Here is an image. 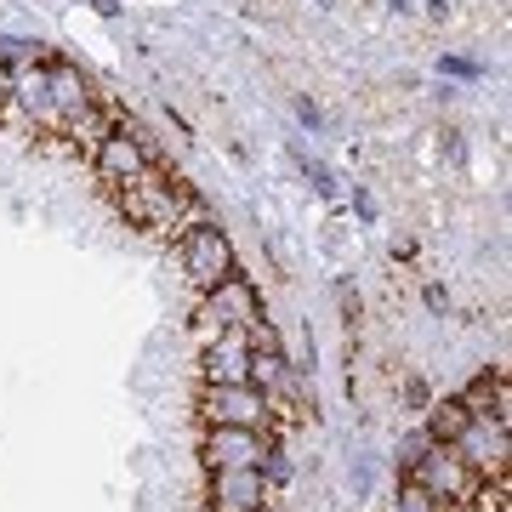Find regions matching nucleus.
I'll list each match as a JSON object with an SVG mask.
<instances>
[{
	"instance_id": "nucleus-17",
	"label": "nucleus",
	"mask_w": 512,
	"mask_h": 512,
	"mask_svg": "<svg viewBox=\"0 0 512 512\" xmlns=\"http://www.w3.org/2000/svg\"><path fill=\"white\" fill-rule=\"evenodd\" d=\"M291 154H296V165H302V177H308V183L319 188V194H336V183H330V171H325L319 160H313L308 148H291Z\"/></svg>"
},
{
	"instance_id": "nucleus-9",
	"label": "nucleus",
	"mask_w": 512,
	"mask_h": 512,
	"mask_svg": "<svg viewBox=\"0 0 512 512\" xmlns=\"http://www.w3.org/2000/svg\"><path fill=\"white\" fill-rule=\"evenodd\" d=\"M211 501H217V512H268V478H262V467H217Z\"/></svg>"
},
{
	"instance_id": "nucleus-15",
	"label": "nucleus",
	"mask_w": 512,
	"mask_h": 512,
	"mask_svg": "<svg viewBox=\"0 0 512 512\" xmlns=\"http://www.w3.org/2000/svg\"><path fill=\"white\" fill-rule=\"evenodd\" d=\"M387 512H450V507H444V501H433L427 490H416V484L404 478V484H399V501H393Z\"/></svg>"
},
{
	"instance_id": "nucleus-3",
	"label": "nucleus",
	"mask_w": 512,
	"mask_h": 512,
	"mask_svg": "<svg viewBox=\"0 0 512 512\" xmlns=\"http://www.w3.org/2000/svg\"><path fill=\"white\" fill-rule=\"evenodd\" d=\"M404 478H410L416 490H427L433 501H444L450 512H461L467 501H473V490H478V473L456 456V444H433V450H427Z\"/></svg>"
},
{
	"instance_id": "nucleus-19",
	"label": "nucleus",
	"mask_w": 512,
	"mask_h": 512,
	"mask_svg": "<svg viewBox=\"0 0 512 512\" xmlns=\"http://www.w3.org/2000/svg\"><path fill=\"white\" fill-rule=\"evenodd\" d=\"M6 57H23V63H40V40H23V35H0V63Z\"/></svg>"
},
{
	"instance_id": "nucleus-18",
	"label": "nucleus",
	"mask_w": 512,
	"mask_h": 512,
	"mask_svg": "<svg viewBox=\"0 0 512 512\" xmlns=\"http://www.w3.org/2000/svg\"><path fill=\"white\" fill-rule=\"evenodd\" d=\"M245 342H251V353H285L279 348V330L268 325V319H256V325L245 330Z\"/></svg>"
},
{
	"instance_id": "nucleus-14",
	"label": "nucleus",
	"mask_w": 512,
	"mask_h": 512,
	"mask_svg": "<svg viewBox=\"0 0 512 512\" xmlns=\"http://www.w3.org/2000/svg\"><path fill=\"white\" fill-rule=\"evenodd\" d=\"M285 382H291V365H285V353H251V387H262V393L274 399Z\"/></svg>"
},
{
	"instance_id": "nucleus-22",
	"label": "nucleus",
	"mask_w": 512,
	"mask_h": 512,
	"mask_svg": "<svg viewBox=\"0 0 512 512\" xmlns=\"http://www.w3.org/2000/svg\"><path fill=\"white\" fill-rule=\"evenodd\" d=\"M296 114H302L308 126H325V114H319V103H313V97H296Z\"/></svg>"
},
{
	"instance_id": "nucleus-23",
	"label": "nucleus",
	"mask_w": 512,
	"mask_h": 512,
	"mask_svg": "<svg viewBox=\"0 0 512 512\" xmlns=\"http://www.w3.org/2000/svg\"><path fill=\"white\" fill-rule=\"evenodd\" d=\"M404 399L416 404V410H427V404H433V393H427L421 382H404Z\"/></svg>"
},
{
	"instance_id": "nucleus-4",
	"label": "nucleus",
	"mask_w": 512,
	"mask_h": 512,
	"mask_svg": "<svg viewBox=\"0 0 512 512\" xmlns=\"http://www.w3.org/2000/svg\"><path fill=\"white\" fill-rule=\"evenodd\" d=\"M177 256H183V274H188L194 291H211V285H222V279L234 274V239L222 234L217 222H194V228H183Z\"/></svg>"
},
{
	"instance_id": "nucleus-5",
	"label": "nucleus",
	"mask_w": 512,
	"mask_h": 512,
	"mask_svg": "<svg viewBox=\"0 0 512 512\" xmlns=\"http://www.w3.org/2000/svg\"><path fill=\"white\" fill-rule=\"evenodd\" d=\"M268 393L251 382H228V387H200V421L205 427H256L268 433Z\"/></svg>"
},
{
	"instance_id": "nucleus-12",
	"label": "nucleus",
	"mask_w": 512,
	"mask_h": 512,
	"mask_svg": "<svg viewBox=\"0 0 512 512\" xmlns=\"http://www.w3.org/2000/svg\"><path fill=\"white\" fill-rule=\"evenodd\" d=\"M467 404V416H484V421H507L512 427V387H507V370H495V376H478L456 393Z\"/></svg>"
},
{
	"instance_id": "nucleus-16",
	"label": "nucleus",
	"mask_w": 512,
	"mask_h": 512,
	"mask_svg": "<svg viewBox=\"0 0 512 512\" xmlns=\"http://www.w3.org/2000/svg\"><path fill=\"white\" fill-rule=\"evenodd\" d=\"M427 450H433V439H427V427H416V433H404V439H399V456H393V461H399V473H410V467H416V461L427 456Z\"/></svg>"
},
{
	"instance_id": "nucleus-2",
	"label": "nucleus",
	"mask_w": 512,
	"mask_h": 512,
	"mask_svg": "<svg viewBox=\"0 0 512 512\" xmlns=\"http://www.w3.org/2000/svg\"><path fill=\"white\" fill-rule=\"evenodd\" d=\"M256 319H262V296H256V285L234 268L222 285L200 291V308H194V342L211 348L217 336H228V330H251Z\"/></svg>"
},
{
	"instance_id": "nucleus-13",
	"label": "nucleus",
	"mask_w": 512,
	"mask_h": 512,
	"mask_svg": "<svg viewBox=\"0 0 512 512\" xmlns=\"http://www.w3.org/2000/svg\"><path fill=\"white\" fill-rule=\"evenodd\" d=\"M467 421H478V416H467V404L461 399H439V404H427V439L433 444H456L461 433H467Z\"/></svg>"
},
{
	"instance_id": "nucleus-6",
	"label": "nucleus",
	"mask_w": 512,
	"mask_h": 512,
	"mask_svg": "<svg viewBox=\"0 0 512 512\" xmlns=\"http://www.w3.org/2000/svg\"><path fill=\"white\" fill-rule=\"evenodd\" d=\"M148 165H154V154H148V137L137 126H114L103 143L92 148V171H97V183L109 188H126V183H137Z\"/></svg>"
},
{
	"instance_id": "nucleus-7",
	"label": "nucleus",
	"mask_w": 512,
	"mask_h": 512,
	"mask_svg": "<svg viewBox=\"0 0 512 512\" xmlns=\"http://www.w3.org/2000/svg\"><path fill=\"white\" fill-rule=\"evenodd\" d=\"M456 456L473 467L478 478H507L512 467V433H507V421H467V433L456 439Z\"/></svg>"
},
{
	"instance_id": "nucleus-24",
	"label": "nucleus",
	"mask_w": 512,
	"mask_h": 512,
	"mask_svg": "<svg viewBox=\"0 0 512 512\" xmlns=\"http://www.w3.org/2000/svg\"><path fill=\"white\" fill-rule=\"evenodd\" d=\"M427 308H433V313H444V308H450V296H444V285H427Z\"/></svg>"
},
{
	"instance_id": "nucleus-8",
	"label": "nucleus",
	"mask_w": 512,
	"mask_h": 512,
	"mask_svg": "<svg viewBox=\"0 0 512 512\" xmlns=\"http://www.w3.org/2000/svg\"><path fill=\"white\" fill-rule=\"evenodd\" d=\"M268 433H256V427H205V444L200 456L205 467L217 473V467H262V456H268Z\"/></svg>"
},
{
	"instance_id": "nucleus-20",
	"label": "nucleus",
	"mask_w": 512,
	"mask_h": 512,
	"mask_svg": "<svg viewBox=\"0 0 512 512\" xmlns=\"http://www.w3.org/2000/svg\"><path fill=\"white\" fill-rule=\"evenodd\" d=\"M12 109V63H0V120Z\"/></svg>"
},
{
	"instance_id": "nucleus-25",
	"label": "nucleus",
	"mask_w": 512,
	"mask_h": 512,
	"mask_svg": "<svg viewBox=\"0 0 512 512\" xmlns=\"http://www.w3.org/2000/svg\"><path fill=\"white\" fill-rule=\"evenodd\" d=\"M336 296H342V313H348V319H353V313H359V291H353V285H342V291H336Z\"/></svg>"
},
{
	"instance_id": "nucleus-26",
	"label": "nucleus",
	"mask_w": 512,
	"mask_h": 512,
	"mask_svg": "<svg viewBox=\"0 0 512 512\" xmlns=\"http://www.w3.org/2000/svg\"><path fill=\"white\" fill-rule=\"evenodd\" d=\"M427 12H433V18H444V12H450V0H427Z\"/></svg>"
},
{
	"instance_id": "nucleus-10",
	"label": "nucleus",
	"mask_w": 512,
	"mask_h": 512,
	"mask_svg": "<svg viewBox=\"0 0 512 512\" xmlns=\"http://www.w3.org/2000/svg\"><path fill=\"white\" fill-rule=\"evenodd\" d=\"M200 382L205 387L251 382V342H245V330H228L211 348H200Z\"/></svg>"
},
{
	"instance_id": "nucleus-11",
	"label": "nucleus",
	"mask_w": 512,
	"mask_h": 512,
	"mask_svg": "<svg viewBox=\"0 0 512 512\" xmlns=\"http://www.w3.org/2000/svg\"><path fill=\"white\" fill-rule=\"evenodd\" d=\"M46 86H52V109L63 114V120H74L80 109L97 103V92L86 86V74L74 69V63H63V57H46Z\"/></svg>"
},
{
	"instance_id": "nucleus-1",
	"label": "nucleus",
	"mask_w": 512,
	"mask_h": 512,
	"mask_svg": "<svg viewBox=\"0 0 512 512\" xmlns=\"http://www.w3.org/2000/svg\"><path fill=\"white\" fill-rule=\"evenodd\" d=\"M114 205H120V217H126L131 228H143V234H154V239H171V234H183V228L200 222L194 188H188L177 171H160V165H148L137 183L114 188Z\"/></svg>"
},
{
	"instance_id": "nucleus-21",
	"label": "nucleus",
	"mask_w": 512,
	"mask_h": 512,
	"mask_svg": "<svg viewBox=\"0 0 512 512\" xmlns=\"http://www.w3.org/2000/svg\"><path fill=\"white\" fill-rule=\"evenodd\" d=\"M439 69H444V74H461V80H467V74H478V63H473V57H444Z\"/></svg>"
}]
</instances>
